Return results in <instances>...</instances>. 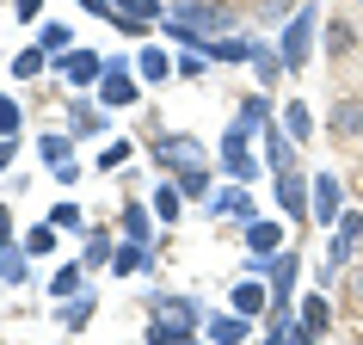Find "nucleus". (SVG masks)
Listing matches in <instances>:
<instances>
[{
	"instance_id": "obj_33",
	"label": "nucleus",
	"mask_w": 363,
	"mask_h": 345,
	"mask_svg": "<svg viewBox=\"0 0 363 345\" xmlns=\"http://www.w3.org/2000/svg\"><path fill=\"white\" fill-rule=\"evenodd\" d=\"M179 192H185V197H197V192H203V172H197V167H185V179H179Z\"/></svg>"
},
{
	"instance_id": "obj_27",
	"label": "nucleus",
	"mask_w": 363,
	"mask_h": 345,
	"mask_svg": "<svg viewBox=\"0 0 363 345\" xmlns=\"http://www.w3.org/2000/svg\"><path fill=\"white\" fill-rule=\"evenodd\" d=\"M25 247H31V253H50V247H56V222H50V229H31Z\"/></svg>"
},
{
	"instance_id": "obj_40",
	"label": "nucleus",
	"mask_w": 363,
	"mask_h": 345,
	"mask_svg": "<svg viewBox=\"0 0 363 345\" xmlns=\"http://www.w3.org/2000/svg\"><path fill=\"white\" fill-rule=\"evenodd\" d=\"M357 6H363V0H357Z\"/></svg>"
},
{
	"instance_id": "obj_29",
	"label": "nucleus",
	"mask_w": 363,
	"mask_h": 345,
	"mask_svg": "<svg viewBox=\"0 0 363 345\" xmlns=\"http://www.w3.org/2000/svg\"><path fill=\"white\" fill-rule=\"evenodd\" d=\"M252 124H265V99H247V111H240V130H252Z\"/></svg>"
},
{
	"instance_id": "obj_11",
	"label": "nucleus",
	"mask_w": 363,
	"mask_h": 345,
	"mask_svg": "<svg viewBox=\"0 0 363 345\" xmlns=\"http://www.w3.org/2000/svg\"><path fill=\"white\" fill-rule=\"evenodd\" d=\"M210 210H216V216H240V222H252V197H247V185H234V192H222V197L210 204Z\"/></svg>"
},
{
	"instance_id": "obj_16",
	"label": "nucleus",
	"mask_w": 363,
	"mask_h": 345,
	"mask_svg": "<svg viewBox=\"0 0 363 345\" xmlns=\"http://www.w3.org/2000/svg\"><path fill=\"white\" fill-rule=\"evenodd\" d=\"M148 345H185V327H179V321H167V314H160V321L148 327Z\"/></svg>"
},
{
	"instance_id": "obj_4",
	"label": "nucleus",
	"mask_w": 363,
	"mask_h": 345,
	"mask_svg": "<svg viewBox=\"0 0 363 345\" xmlns=\"http://www.w3.org/2000/svg\"><path fill=\"white\" fill-rule=\"evenodd\" d=\"M247 247L259 253V259H271V253L284 247V229H277V222H259V216H252V222H247Z\"/></svg>"
},
{
	"instance_id": "obj_30",
	"label": "nucleus",
	"mask_w": 363,
	"mask_h": 345,
	"mask_svg": "<svg viewBox=\"0 0 363 345\" xmlns=\"http://www.w3.org/2000/svg\"><path fill=\"white\" fill-rule=\"evenodd\" d=\"M38 68H43V50H25V56L13 62V75H38Z\"/></svg>"
},
{
	"instance_id": "obj_18",
	"label": "nucleus",
	"mask_w": 363,
	"mask_h": 345,
	"mask_svg": "<svg viewBox=\"0 0 363 345\" xmlns=\"http://www.w3.org/2000/svg\"><path fill=\"white\" fill-rule=\"evenodd\" d=\"M203 56H222V62H247V56H252V43H247V38H228V43H210Z\"/></svg>"
},
{
	"instance_id": "obj_39",
	"label": "nucleus",
	"mask_w": 363,
	"mask_h": 345,
	"mask_svg": "<svg viewBox=\"0 0 363 345\" xmlns=\"http://www.w3.org/2000/svg\"><path fill=\"white\" fill-rule=\"evenodd\" d=\"M284 6H289V0H284Z\"/></svg>"
},
{
	"instance_id": "obj_35",
	"label": "nucleus",
	"mask_w": 363,
	"mask_h": 345,
	"mask_svg": "<svg viewBox=\"0 0 363 345\" xmlns=\"http://www.w3.org/2000/svg\"><path fill=\"white\" fill-rule=\"evenodd\" d=\"M6 247H13V216L0 210V253H6Z\"/></svg>"
},
{
	"instance_id": "obj_20",
	"label": "nucleus",
	"mask_w": 363,
	"mask_h": 345,
	"mask_svg": "<svg viewBox=\"0 0 363 345\" xmlns=\"http://www.w3.org/2000/svg\"><path fill=\"white\" fill-rule=\"evenodd\" d=\"M0 278H6V284H19V278H25V253H19V247L0 253Z\"/></svg>"
},
{
	"instance_id": "obj_21",
	"label": "nucleus",
	"mask_w": 363,
	"mask_h": 345,
	"mask_svg": "<svg viewBox=\"0 0 363 345\" xmlns=\"http://www.w3.org/2000/svg\"><path fill=\"white\" fill-rule=\"evenodd\" d=\"M123 229H130V241H142L148 234V210L142 204H123Z\"/></svg>"
},
{
	"instance_id": "obj_22",
	"label": "nucleus",
	"mask_w": 363,
	"mask_h": 345,
	"mask_svg": "<svg viewBox=\"0 0 363 345\" xmlns=\"http://www.w3.org/2000/svg\"><path fill=\"white\" fill-rule=\"evenodd\" d=\"M302 327H308V333H320V327H326V296H308V308H302Z\"/></svg>"
},
{
	"instance_id": "obj_10",
	"label": "nucleus",
	"mask_w": 363,
	"mask_h": 345,
	"mask_svg": "<svg viewBox=\"0 0 363 345\" xmlns=\"http://www.w3.org/2000/svg\"><path fill=\"white\" fill-rule=\"evenodd\" d=\"M210 339L216 345H240V339H247V314H216V321H210Z\"/></svg>"
},
{
	"instance_id": "obj_31",
	"label": "nucleus",
	"mask_w": 363,
	"mask_h": 345,
	"mask_svg": "<svg viewBox=\"0 0 363 345\" xmlns=\"http://www.w3.org/2000/svg\"><path fill=\"white\" fill-rule=\"evenodd\" d=\"M93 321V302H86V296H80V302H68V327H86Z\"/></svg>"
},
{
	"instance_id": "obj_6",
	"label": "nucleus",
	"mask_w": 363,
	"mask_h": 345,
	"mask_svg": "<svg viewBox=\"0 0 363 345\" xmlns=\"http://www.w3.org/2000/svg\"><path fill=\"white\" fill-rule=\"evenodd\" d=\"M357 229H363L357 216H345V222H339V241H333V253H326V278H333V271L351 259V247H357Z\"/></svg>"
},
{
	"instance_id": "obj_5",
	"label": "nucleus",
	"mask_w": 363,
	"mask_h": 345,
	"mask_svg": "<svg viewBox=\"0 0 363 345\" xmlns=\"http://www.w3.org/2000/svg\"><path fill=\"white\" fill-rule=\"evenodd\" d=\"M62 68H68V80H74V87H86V80H105V68H99L93 50H68V56H62Z\"/></svg>"
},
{
	"instance_id": "obj_38",
	"label": "nucleus",
	"mask_w": 363,
	"mask_h": 345,
	"mask_svg": "<svg viewBox=\"0 0 363 345\" xmlns=\"http://www.w3.org/2000/svg\"><path fill=\"white\" fill-rule=\"evenodd\" d=\"M185 345H191V339H185Z\"/></svg>"
},
{
	"instance_id": "obj_36",
	"label": "nucleus",
	"mask_w": 363,
	"mask_h": 345,
	"mask_svg": "<svg viewBox=\"0 0 363 345\" xmlns=\"http://www.w3.org/2000/svg\"><path fill=\"white\" fill-rule=\"evenodd\" d=\"M38 6L43 0H19V19H38Z\"/></svg>"
},
{
	"instance_id": "obj_28",
	"label": "nucleus",
	"mask_w": 363,
	"mask_h": 345,
	"mask_svg": "<svg viewBox=\"0 0 363 345\" xmlns=\"http://www.w3.org/2000/svg\"><path fill=\"white\" fill-rule=\"evenodd\" d=\"M19 130V105H13V99H0V136H13Z\"/></svg>"
},
{
	"instance_id": "obj_2",
	"label": "nucleus",
	"mask_w": 363,
	"mask_h": 345,
	"mask_svg": "<svg viewBox=\"0 0 363 345\" xmlns=\"http://www.w3.org/2000/svg\"><path fill=\"white\" fill-rule=\"evenodd\" d=\"M99 99H105V105H130V99H135V87H130V62H105Z\"/></svg>"
},
{
	"instance_id": "obj_8",
	"label": "nucleus",
	"mask_w": 363,
	"mask_h": 345,
	"mask_svg": "<svg viewBox=\"0 0 363 345\" xmlns=\"http://www.w3.org/2000/svg\"><path fill=\"white\" fill-rule=\"evenodd\" d=\"M289 290H296V259H277V278H271V296H277V327H284V308H289Z\"/></svg>"
},
{
	"instance_id": "obj_3",
	"label": "nucleus",
	"mask_w": 363,
	"mask_h": 345,
	"mask_svg": "<svg viewBox=\"0 0 363 345\" xmlns=\"http://www.w3.org/2000/svg\"><path fill=\"white\" fill-rule=\"evenodd\" d=\"M308 197H314V204H308L314 222H333V216H339V179H333V172H320V179L308 185Z\"/></svg>"
},
{
	"instance_id": "obj_32",
	"label": "nucleus",
	"mask_w": 363,
	"mask_h": 345,
	"mask_svg": "<svg viewBox=\"0 0 363 345\" xmlns=\"http://www.w3.org/2000/svg\"><path fill=\"white\" fill-rule=\"evenodd\" d=\"M74 284H80V265H62V271H56V296H68Z\"/></svg>"
},
{
	"instance_id": "obj_9",
	"label": "nucleus",
	"mask_w": 363,
	"mask_h": 345,
	"mask_svg": "<svg viewBox=\"0 0 363 345\" xmlns=\"http://www.w3.org/2000/svg\"><path fill=\"white\" fill-rule=\"evenodd\" d=\"M265 160H271V172H289V167H296V148H289V136H277V124L265 130Z\"/></svg>"
},
{
	"instance_id": "obj_24",
	"label": "nucleus",
	"mask_w": 363,
	"mask_h": 345,
	"mask_svg": "<svg viewBox=\"0 0 363 345\" xmlns=\"http://www.w3.org/2000/svg\"><path fill=\"white\" fill-rule=\"evenodd\" d=\"M154 210L172 222V216H179V185H160V192H154Z\"/></svg>"
},
{
	"instance_id": "obj_15",
	"label": "nucleus",
	"mask_w": 363,
	"mask_h": 345,
	"mask_svg": "<svg viewBox=\"0 0 363 345\" xmlns=\"http://www.w3.org/2000/svg\"><path fill=\"white\" fill-rule=\"evenodd\" d=\"M160 314L179 321V327H191V321H197V302H185V296H160Z\"/></svg>"
},
{
	"instance_id": "obj_19",
	"label": "nucleus",
	"mask_w": 363,
	"mask_h": 345,
	"mask_svg": "<svg viewBox=\"0 0 363 345\" xmlns=\"http://www.w3.org/2000/svg\"><path fill=\"white\" fill-rule=\"evenodd\" d=\"M117 271H142L148 265V253H142V241H130V247H117V259H111Z\"/></svg>"
},
{
	"instance_id": "obj_13",
	"label": "nucleus",
	"mask_w": 363,
	"mask_h": 345,
	"mask_svg": "<svg viewBox=\"0 0 363 345\" xmlns=\"http://www.w3.org/2000/svg\"><path fill=\"white\" fill-rule=\"evenodd\" d=\"M117 19H123V25H148V19H160V6H154V0H123Z\"/></svg>"
},
{
	"instance_id": "obj_25",
	"label": "nucleus",
	"mask_w": 363,
	"mask_h": 345,
	"mask_svg": "<svg viewBox=\"0 0 363 345\" xmlns=\"http://www.w3.org/2000/svg\"><path fill=\"white\" fill-rule=\"evenodd\" d=\"M284 124H289V136H308V130H314V117H308V105H289V111H284Z\"/></svg>"
},
{
	"instance_id": "obj_14",
	"label": "nucleus",
	"mask_w": 363,
	"mask_h": 345,
	"mask_svg": "<svg viewBox=\"0 0 363 345\" xmlns=\"http://www.w3.org/2000/svg\"><path fill=\"white\" fill-rule=\"evenodd\" d=\"M265 296H271V290H259V284H240V290H234V314H259V308H265Z\"/></svg>"
},
{
	"instance_id": "obj_1",
	"label": "nucleus",
	"mask_w": 363,
	"mask_h": 345,
	"mask_svg": "<svg viewBox=\"0 0 363 345\" xmlns=\"http://www.w3.org/2000/svg\"><path fill=\"white\" fill-rule=\"evenodd\" d=\"M308 43H314V6H302L284 31V68H302L308 62Z\"/></svg>"
},
{
	"instance_id": "obj_37",
	"label": "nucleus",
	"mask_w": 363,
	"mask_h": 345,
	"mask_svg": "<svg viewBox=\"0 0 363 345\" xmlns=\"http://www.w3.org/2000/svg\"><path fill=\"white\" fill-rule=\"evenodd\" d=\"M6 160H13V142H6V136H0V167H6Z\"/></svg>"
},
{
	"instance_id": "obj_12",
	"label": "nucleus",
	"mask_w": 363,
	"mask_h": 345,
	"mask_svg": "<svg viewBox=\"0 0 363 345\" xmlns=\"http://www.w3.org/2000/svg\"><path fill=\"white\" fill-rule=\"evenodd\" d=\"M191 148H197L191 136H160V148H154V154H160L167 167H185V160H191Z\"/></svg>"
},
{
	"instance_id": "obj_26",
	"label": "nucleus",
	"mask_w": 363,
	"mask_h": 345,
	"mask_svg": "<svg viewBox=\"0 0 363 345\" xmlns=\"http://www.w3.org/2000/svg\"><path fill=\"white\" fill-rule=\"evenodd\" d=\"M222 160H228L234 179H247V172H252V154H247V148H222Z\"/></svg>"
},
{
	"instance_id": "obj_17",
	"label": "nucleus",
	"mask_w": 363,
	"mask_h": 345,
	"mask_svg": "<svg viewBox=\"0 0 363 345\" xmlns=\"http://www.w3.org/2000/svg\"><path fill=\"white\" fill-rule=\"evenodd\" d=\"M135 68H142L148 80H167V68H172V62H167V50H142V56H135Z\"/></svg>"
},
{
	"instance_id": "obj_7",
	"label": "nucleus",
	"mask_w": 363,
	"mask_h": 345,
	"mask_svg": "<svg viewBox=\"0 0 363 345\" xmlns=\"http://www.w3.org/2000/svg\"><path fill=\"white\" fill-rule=\"evenodd\" d=\"M277 204H284L289 216H302V210H308V185L296 179V167H289V172H277Z\"/></svg>"
},
{
	"instance_id": "obj_34",
	"label": "nucleus",
	"mask_w": 363,
	"mask_h": 345,
	"mask_svg": "<svg viewBox=\"0 0 363 345\" xmlns=\"http://www.w3.org/2000/svg\"><path fill=\"white\" fill-rule=\"evenodd\" d=\"M363 124V105H339V130H357Z\"/></svg>"
},
{
	"instance_id": "obj_23",
	"label": "nucleus",
	"mask_w": 363,
	"mask_h": 345,
	"mask_svg": "<svg viewBox=\"0 0 363 345\" xmlns=\"http://www.w3.org/2000/svg\"><path fill=\"white\" fill-rule=\"evenodd\" d=\"M38 148H43V160H50V167H62V160H68V136H43Z\"/></svg>"
}]
</instances>
